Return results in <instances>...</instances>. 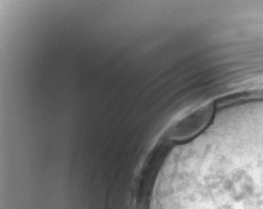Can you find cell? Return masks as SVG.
I'll return each instance as SVG.
<instances>
[{"instance_id": "cell-1", "label": "cell", "mask_w": 263, "mask_h": 209, "mask_svg": "<svg viewBox=\"0 0 263 209\" xmlns=\"http://www.w3.org/2000/svg\"><path fill=\"white\" fill-rule=\"evenodd\" d=\"M212 118L213 108L211 106L198 107L175 123L169 130L168 136L179 141L193 137L208 127Z\"/></svg>"}]
</instances>
